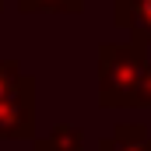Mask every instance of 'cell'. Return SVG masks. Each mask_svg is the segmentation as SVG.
<instances>
[{
	"label": "cell",
	"instance_id": "6da1fadb",
	"mask_svg": "<svg viewBox=\"0 0 151 151\" xmlns=\"http://www.w3.org/2000/svg\"><path fill=\"white\" fill-rule=\"evenodd\" d=\"M151 102V67L141 60V46L102 49V106Z\"/></svg>",
	"mask_w": 151,
	"mask_h": 151
},
{
	"label": "cell",
	"instance_id": "7a4b0ae2",
	"mask_svg": "<svg viewBox=\"0 0 151 151\" xmlns=\"http://www.w3.org/2000/svg\"><path fill=\"white\" fill-rule=\"evenodd\" d=\"M32 127H35V81L25 74L21 84L0 95V137L21 141L35 134Z\"/></svg>",
	"mask_w": 151,
	"mask_h": 151
},
{
	"label": "cell",
	"instance_id": "3957f363",
	"mask_svg": "<svg viewBox=\"0 0 151 151\" xmlns=\"http://www.w3.org/2000/svg\"><path fill=\"white\" fill-rule=\"evenodd\" d=\"M35 151H84V134L70 123H60V127H53L49 137H42L35 144Z\"/></svg>",
	"mask_w": 151,
	"mask_h": 151
},
{
	"label": "cell",
	"instance_id": "277c9868",
	"mask_svg": "<svg viewBox=\"0 0 151 151\" xmlns=\"http://www.w3.org/2000/svg\"><path fill=\"white\" fill-rule=\"evenodd\" d=\"M116 4L134 7V18H127L123 25H130V28H134V42L144 46L151 39V0H116Z\"/></svg>",
	"mask_w": 151,
	"mask_h": 151
},
{
	"label": "cell",
	"instance_id": "5b68a950",
	"mask_svg": "<svg viewBox=\"0 0 151 151\" xmlns=\"http://www.w3.org/2000/svg\"><path fill=\"white\" fill-rule=\"evenodd\" d=\"M84 0H18L21 11H77Z\"/></svg>",
	"mask_w": 151,
	"mask_h": 151
},
{
	"label": "cell",
	"instance_id": "8992f818",
	"mask_svg": "<svg viewBox=\"0 0 151 151\" xmlns=\"http://www.w3.org/2000/svg\"><path fill=\"white\" fill-rule=\"evenodd\" d=\"M21 67L14 63V60H0V95H7L14 84H21Z\"/></svg>",
	"mask_w": 151,
	"mask_h": 151
},
{
	"label": "cell",
	"instance_id": "52a82bcc",
	"mask_svg": "<svg viewBox=\"0 0 151 151\" xmlns=\"http://www.w3.org/2000/svg\"><path fill=\"white\" fill-rule=\"evenodd\" d=\"M0 7H4V0H0Z\"/></svg>",
	"mask_w": 151,
	"mask_h": 151
}]
</instances>
